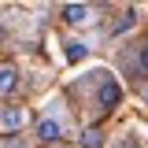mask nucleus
<instances>
[{
    "instance_id": "8",
    "label": "nucleus",
    "mask_w": 148,
    "mask_h": 148,
    "mask_svg": "<svg viewBox=\"0 0 148 148\" xmlns=\"http://www.w3.org/2000/svg\"><path fill=\"white\" fill-rule=\"evenodd\" d=\"M137 63H141V74H148V45L141 48V56H137Z\"/></svg>"
},
{
    "instance_id": "5",
    "label": "nucleus",
    "mask_w": 148,
    "mask_h": 148,
    "mask_svg": "<svg viewBox=\"0 0 148 148\" xmlns=\"http://www.w3.org/2000/svg\"><path fill=\"white\" fill-rule=\"evenodd\" d=\"M22 122H26V115H22L18 108H11V111H4V115H0V126H4V130H18Z\"/></svg>"
},
{
    "instance_id": "7",
    "label": "nucleus",
    "mask_w": 148,
    "mask_h": 148,
    "mask_svg": "<svg viewBox=\"0 0 148 148\" xmlns=\"http://www.w3.org/2000/svg\"><path fill=\"white\" fill-rule=\"evenodd\" d=\"M85 45H67V59H85Z\"/></svg>"
},
{
    "instance_id": "3",
    "label": "nucleus",
    "mask_w": 148,
    "mask_h": 148,
    "mask_svg": "<svg viewBox=\"0 0 148 148\" xmlns=\"http://www.w3.org/2000/svg\"><path fill=\"white\" fill-rule=\"evenodd\" d=\"M59 133H63L59 119H41V122H37V137H41V141H56Z\"/></svg>"
},
{
    "instance_id": "4",
    "label": "nucleus",
    "mask_w": 148,
    "mask_h": 148,
    "mask_svg": "<svg viewBox=\"0 0 148 148\" xmlns=\"http://www.w3.org/2000/svg\"><path fill=\"white\" fill-rule=\"evenodd\" d=\"M15 89H18V71L15 67H0V96H8Z\"/></svg>"
},
{
    "instance_id": "1",
    "label": "nucleus",
    "mask_w": 148,
    "mask_h": 148,
    "mask_svg": "<svg viewBox=\"0 0 148 148\" xmlns=\"http://www.w3.org/2000/svg\"><path fill=\"white\" fill-rule=\"evenodd\" d=\"M63 22L67 26H92L96 22V8L92 4H67L63 8Z\"/></svg>"
},
{
    "instance_id": "6",
    "label": "nucleus",
    "mask_w": 148,
    "mask_h": 148,
    "mask_svg": "<svg viewBox=\"0 0 148 148\" xmlns=\"http://www.w3.org/2000/svg\"><path fill=\"white\" fill-rule=\"evenodd\" d=\"M82 145H85V148H100V145H104V137H100V130H85V137H82Z\"/></svg>"
},
{
    "instance_id": "2",
    "label": "nucleus",
    "mask_w": 148,
    "mask_h": 148,
    "mask_svg": "<svg viewBox=\"0 0 148 148\" xmlns=\"http://www.w3.org/2000/svg\"><path fill=\"white\" fill-rule=\"evenodd\" d=\"M119 100H122V89H119V82H115V78H104V82H100V108H104V111H111Z\"/></svg>"
}]
</instances>
